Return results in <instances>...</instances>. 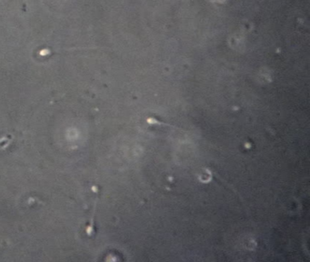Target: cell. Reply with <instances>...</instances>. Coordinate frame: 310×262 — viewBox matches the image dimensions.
Segmentation results:
<instances>
[{
    "mask_svg": "<svg viewBox=\"0 0 310 262\" xmlns=\"http://www.w3.org/2000/svg\"><path fill=\"white\" fill-rule=\"evenodd\" d=\"M148 122L149 124L151 125H162V126H168V127H174V128H176V129H180L179 127H176L175 126L171 124H167V123H164V122H160L159 120H157V118H148Z\"/></svg>",
    "mask_w": 310,
    "mask_h": 262,
    "instance_id": "obj_1",
    "label": "cell"
}]
</instances>
